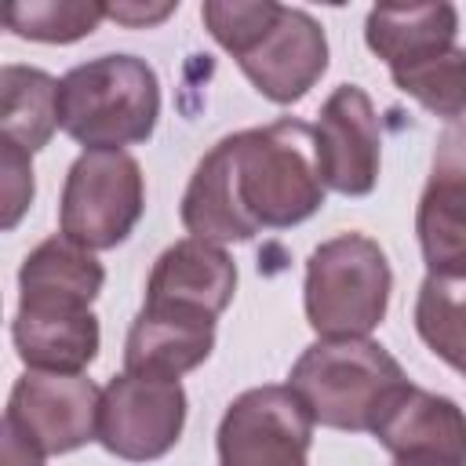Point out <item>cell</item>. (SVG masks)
Instances as JSON below:
<instances>
[{"instance_id":"6da1fadb","label":"cell","mask_w":466,"mask_h":466,"mask_svg":"<svg viewBox=\"0 0 466 466\" xmlns=\"http://www.w3.org/2000/svg\"><path fill=\"white\" fill-rule=\"evenodd\" d=\"M324 182L313 153V127L273 120L218 138L189 175L182 226L197 240H251L258 229H291L317 215Z\"/></svg>"},{"instance_id":"7a4b0ae2","label":"cell","mask_w":466,"mask_h":466,"mask_svg":"<svg viewBox=\"0 0 466 466\" xmlns=\"http://www.w3.org/2000/svg\"><path fill=\"white\" fill-rule=\"evenodd\" d=\"M200 18L251 87L277 106L306 98L328 69L324 25L302 7L277 0H208Z\"/></svg>"},{"instance_id":"3957f363","label":"cell","mask_w":466,"mask_h":466,"mask_svg":"<svg viewBox=\"0 0 466 466\" xmlns=\"http://www.w3.org/2000/svg\"><path fill=\"white\" fill-rule=\"evenodd\" d=\"M160 120V80L138 55H98L58 80V127L84 149L146 142Z\"/></svg>"},{"instance_id":"277c9868","label":"cell","mask_w":466,"mask_h":466,"mask_svg":"<svg viewBox=\"0 0 466 466\" xmlns=\"http://www.w3.org/2000/svg\"><path fill=\"white\" fill-rule=\"evenodd\" d=\"M291 393L328 430H371L390 397L408 386L397 357L371 339H317L288 371Z\"/></svg>"},{"instance_id":"5b68a950","label":"cell","mask_w":466,"mask_h":466,"mask_svg":"<svg viewBox=\"0 0 466 466\" xmlns=\"http://www.w3.org/2000/svg\"><path fill=\"white\" fill-rule=\"evenodd\" d=\"M393 273L368 233H339L306 258L302 306L320 339H368L386 317Z\"/></svg>"},{"instance_id":"8992f818","label":"cell","mask_w":466,"mask_h":466,"mask_svg":"<svg viewBox=\"0 0 466 466\" xmlns=\"http://www.w3.org/2000/svg\"><path fill=\"white\" fill-rule=\"evenodd\" d=\"M146 211L142 167L127 149H84L66 175L58 233L87 251H109L131 237Z\"/></svg>"},{"instance_id":"52a82bcc","label":"cell","mask_w":466,"mask_h":466,"mask_svg":"<svg viewBox=\"0 0 466 466\" xmlns=\"http://www.w3.org/2000/svg\"><path fill=\"white\" fill-rule=\"evenodd\" d=\"M313 426L291 386H251L218 422V466H309Z\"/></svg>"},{"instance_id":"ba28073f","label":"cell","mask_w":466,"mask_h":466,"mask_svg":"<svg viewBox=\"0 0 466 466\" xmlns=\"http://www.w3.org/2000/svg\"><path fill=\"white\" fill-rule=\"evenodd\" d=\"M186 426V390L178 379H149L120 371L102 390L98 444L124 462H153L167 455Z\"/></svg>"},{"instance_id":"9c48e42d","label":"cell","mask_w":466,"mask_h":466,"mask_svg":"<svg viewBox=\"0 0 466 466\" xmlns=\"http://www.w3.org/2000/svg\"><path fill=\"white\" fill-rule=\"evenodd\" d=\"M102 390L87 375L25 371L7 397L4 419L44 455H69L98 441Z\"/></svg>"},{"instance_id":"30bf717a","label":"cell","mask_w":466,"mask_h":466,"mask_svg":"<svg viewBox=\"0 0 466 466\" xmlns=\"http://www.w3.org/2000/svg\"><path fill=\"white\" fill-rule=\"evenodd\" d=\"M415 237L430 277H466V120L437 135Z\"/></svg>"},{"instance_id":"8fae6325","label":"cell","mask_w":466,"mask_h":466,"mask_svg":"<svg viewBox=\"0 0 466 466\" xmlns=\"http://www.w3.org/2000/svg\"><path fill=\"white\" fill-rule=\"evenodd\" d=\"M379 116L364 87L339 84L317 113L313 153L324 189L342 197H368L379 182Z\"/></svg>"},{"instance_id":"7c38bea8","label":"cell","mask_w":466,"mask_h":466,"mask_svg":"<svg viewBox=\"0 0 466 466\" xmlns=\"http://www.w3.org/2000/svg\"><path fill=\"white\" fill-rule=\"evenodd\" d=\"M371 433L400 466H466V411L415 382L390 397Z\"/></svg>"},{"instance_id":"4fadbf2b","label":"cell","mask_w":466,"mask_h":466,"mask_svg":"<svg viewBox=\"0 0 466 466\" xmlns=\"http://www.w3.org/2000/svg\"><path fill=\"white\" fill-rule=\"evenodd\" d=\"M237 291V266L222 244L182 237L164 248L146 280V306H175L204 317H222Z\"/></svg>"},{"instance_id":"5bb4252c","label":"cell","mask_w":466,"mask_h":466,"mask_svg":"<svg viewBox=\"0 0 466 466\" xmlns=\"http://www.w3.org/2000/svg\"><path fill=\"white\" fill-rule=\"evenodd\" d=\"M11 339L29 371L84 375L87 364L98 357L102 331H98V317L84 306L18 299Z\"/></svg>"},{"instance_id":"9a60e30c","label":"cell","mask_w":466,"mask_h":466,"mask_svg":"<svg viewBox=\"0 0 466 466\" xmlns=\"http://www.w3.org/2000/svg\"><path fill=\"white\" fill-rule=\"evenodd\" d=\"M211 350H215V317L142 302L124 339V371L149 379H178L200 368L211 357Z\"/></svg>"},{"instance_id":"2e32d148","label":"cell","mask_w":466,"mask_h":466,"mask_svg":"<svg viewBox=\"0 0 466 466\" xmlns=\"http://www.w3.org/2000/svg\"><path fill=\"white\" fill-rule=\"evenodd\" d=\"M459 36V11L451 4H411V7H371L364 18V44L386 62L390 73L419 66Z\"/></svg>"},{"instance_id":"e0dca14e","label":"cell","mask_w":466,"mask_h":466,"mask_svg":"<svg viewBox=\"0 0 466 466\" xmlns=\"http://www.w3.org/2000/svg\"><path fill=\"white\" fill-rule=\"evenodd\" d=\"M102 284H106V269L95 258V251L73 244L62 233L40 240L22 258L18 269V291H22L18 299L29 302H66L91 309Z\"/></svg>"},{"instance_id":"ac0fdd59","label":"cell","mask_w":466,"mask_h":466,"mask_svg":"<svg viewBox=\"0 0 466 466\" xmlns=\"http://www.w3.org/2000/svg\"><path fill=\"white\" fill-rule=\"evenodd\" d=\"M58 127V80L36 66L0 69V138H11L25 153L51 142Z\"/></svg>"},{"instance_id":"d6986e66","label":"cell","mask_w":466,"mask_h":466,"mask_svg":"<svg viewBox=\"0 0 466 466\" xmlns=\"http://www.w3.org/2000/svg\"><path fill=\"white\" fill-rule=\"evenodd\" d=\"M419 339L466 379V277H430L415 295Z\"/></svg>"},{"instance_id":"ffe728a7","label":"cell","mask_w":466,"mask_h":466,"mask_svg":"<svg viewBox=\"0 0 466 466\" xmlns=\"http://www.w3.org/2000/svg\"><path fill=\"white\" fill-rule=\"evenodd\" d=\"M106 4L95 0H18L7 4L4 25L22 40L40 44H73L98 29Z\"/></svg>"},{"instance_id":"44dd1931","label":"cell","mask_w":466,"mask_h":466,"mask_svg":"<svg viewBox=\"0 0 466 466\" xmlns=\"http://www.w3.org/2000/svg\"><path fill=\"white\" fill-rule=\"evenodd\" d=\"M390 76L408 98H415L433 116H444L448 124H455L466 113V47L459 44Z\"/></svg>"},{"instance_id":"7402d4cb","label":"cell","mask_w":466,"mask_h":466,"mask_svg":"<svg viewBox=\"0 0 466 466\" xmlns=\"http://www.w3.org/2000/svg\"><path fill=\"white\" fill-rule=\"evenodd\" d=\"M33 153H25L22 146H15L11 138H0V175H4V218L0 226L4 229H15L22 222V215L29 211L33 204V164H29Z\"/></svg>"},{"instance_id":"603a6c76","label":"cell","mask_w":466,"mask_h":466,"mask_svg":"<svg viewBox=\"0 0 466 466\" xmlns=\"http://www.w3.org/2000/svg\"><path fill=\"white\" fill-rule=\"evenodd\" d=\"M0 462L4 466H44V451L25 441L7 419L0 422Z\"/></svg>"},{"instance_id":"cb8c5ba5","label":"cell","mask_w":466,"mask_h":466,"mask_svg":"<svg viewBox=\"0 0 466 466\" xmlns=\"http://www.w3.org/2000/svg\"><path fill=\"white\" fill-rule=\"evenodd\" d=\"M178 4H106V18L120 22V25H131V29H146V25H157L164 22L167 15H175Z\"/></svg>"},{"instance_id":"d4e9b609","label":"cell","mask_w":466,"mask_h":466,"mask_svg":"<svg viewBox=\"0 0 466 466\" xmlns=\"http://www.w3.org/2000/svg\"><path fill=\"white\" fill-rule=\"evenodd\" d=\"M397 466H400V462H397Z\"/></svg>"}]
</instances>
